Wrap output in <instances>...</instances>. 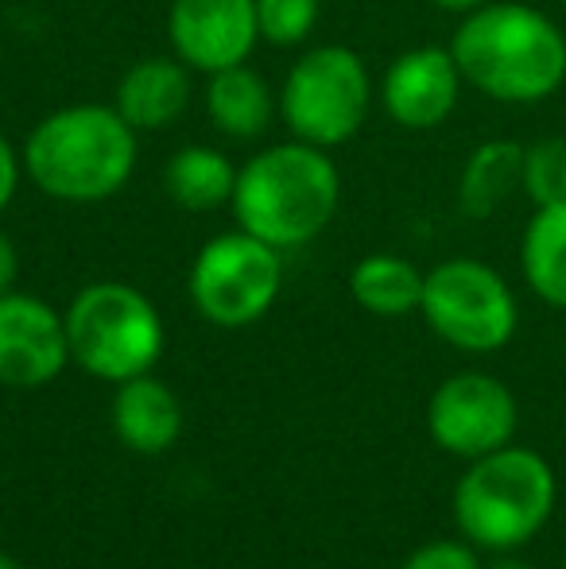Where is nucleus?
<instances>
[{
  "label": "nucleus",
  "instance_id": "cd10ccee",
  "mask_svg": "<svg viewBox=\"0 0 566 569\" xmlns=\"http://www.w3.org/2000/svg\"><path fill=\"white\" fill-rule=\"evenodd\" d=\"M563 569H566V558H563Z\"/></svg>",
  "mask_w": 566,
  "mask_h": 569
},
{
  "label": "nucleus",
  "instance_id": "0eeeda50",
  "mask_svg": "<svg viewBox=\"0 0 566 569\" xmlns=\"http://www.w3.org/2000/svg\"><path fill=\"white\" fill-rule=\"evenodd\" d=\"M284 252L245 229L210 237L190 263V302L218 330H245L276 307Z\"/></svg>",
  "mask_w": 566,
  "mask_h": 569
},
{
  "label": "nucleus",
  "instance_id": "dca6fc26",
  "mask_svg": "<svg viewBox=\"0 0 566 569\" xmlns=\"http://www.w3.org/2000/svg\"><path fill=\"white\" fill-rule=\"evenodd\" d=\"M237 187V167L226 151L210 143H187L163 163V194L187 213H214L229 206Z\"/></svg>",
  "mask_w": 566,
  "mask_h": 569
},
{
  "label": "nucleus",
  "instance_id": "4468645a",
  "mask_svg": "<svg viewBox=\"0 0 566 569\" xmlns=\"http://www.w3.org/2000/svg\"><path fill=\"white\" fill-rule=\"evenodd\" d=\"M113 435L129 446L132 453H167L182 435V403L163 380L151 372L132 376V380L117 383L113 407Z\"/></svg>",
  "mask_w": 566,
  "mask_h": 569
},
{
  "label": "nucleus",
  "instance_id": "a878e982",
  "mask_svg": "<svg viewBox=\"0 0 566 569\" xmlns=\"http://www.w3.org/2000/svg\"><path fill=\"white\" fill-rule=\"evenodd\" d=\"M485 569H532L528 562H520V558H513V555H500L493 566H485Z\"/></svg>",
  "mask_w": 566,
  "mask_h": 569
},
{
  "label": "nucleus",
  "instance_id": "393cba45",
  "mask_svg": "<svg viewBox=\"0 0 566 569\" xmlns=\"http://www.w3.org/2000/svg\"><path fill=\"white\" fill-rule=\"evenodd\" d=\"M430 4H435V8H443V12L466 16V12H474V8L489 4V0H430Z\"/></svg>",
  "mask_w": 566,
  "mask_h": 569
},
{
  "label": "nucleus",
  "instance_id": "bb28decb",
  "mask_svg": "<svg viewBox=\"0 0 566 569\" xmlns=\"http://www.w3.org/2000/svg\"><path fill=\"white\" fill-rule=\"evenodd\" d=\"M0 569H20V566H16V558H8L4 550H0Z\"/></svg>",
  "mask_w": 566,
  "mask_h": 569
},
{
  "label": "nucleus",
  "instance_id": "a211bd4d",
  "mask_svg": "<svg viewBox=\"0 0 566 569\" xmlns=\"http://www.w3.org/2000/svg\"><path fill=\"white\" fill-rule=\"evenodd\" d=\"M524 187V148L516 140H485L469 151L458 179V202L469 218H489Z\"/></svg>",
  "mask_w": 566,
  "mask_h": 569
},
{
  "label": "nucleus",
  "instance_id": "412c9836",
  "mask_svg": "<svg viewBox=\"0 0 566 569\" xmlns=\"http://www.w3.org/2000/svg\"><path fill=\"white\" fill-rule=\"evenodd\" d=\"M524 190L536 206L566 198V143L544 140L524 148Z\"/></svg>",
  "mask_w": 566,
  "mask_h": 569
},
{
  "label": "nucleus",
  "instance_id": "6ab92c4d",
  "mask_svg": "<svg viewBox=\"0 0 566 569\" xmlns=\"http://www.w3.org/2000/svg\"><path fill=\"white\" fill-rule=\"evenodd\" d=\"M520 268L547 307L566 310V198L536 206L520 240Z\"/></svg>",
  "mask_w": 566,
  "mask_h": 569
},
{
  "label": "nucleus",
  "instance_id": "1a4fd4ad",
  "mask_svg": "<svg viewBox=\"0 0 566 569\" xmlns=\"http://www.w3.org/2000/svg\"><path fill=\"white\" fill-rule=\"evenodd\" d=\"M427 430L438 450L474 461L516 435V396L489 372H458L435 388L427 403Z\"/></svg>",
  "mask_w": 566,
  "mask_h": 569
},
{
  "label": "nucleus",
  "instance_id": "9b49d317",
  "mask_svg": "<svg viewBox=\"0 0 566 569\" xmlns=\"http://www.w3.org/2000/svg\"><path fill=\"white\" fill-rule=\"evenodd\" d=\"M70 365L67 318L39 295H0V383L43 388Z\"/></svg>",
  "mask_w": 566,
  "mask_h": 569
},
{
  "label": "nucleus",
  "instance_id": "423d86ee",
  "mask_svg": "<svg viewBox=\"0 0 566 569\" xmlns=\"http://www.w3.org/2000/svg\"><path fill=\"white\" fill-rule=\"evenodd\" d=\"M373 98L377 90L361 54L346 43H318L287 67L280 120L295 140L334 151L365 128Z\"/></svg>",
  "mask_w": 566,
  "mask_h": 569
},
{
  "label": "nucleus",
  "instance_id": "b1692460",
  "mask_svg": "<svg viewBox=\"0 0 566 569\" xmlns=\"http://www.w3.org/2000/svg\"><path fill=\"white\" fill-rule=\"evenodd\" d=\"M16 276H20V252H16L12 237L0 229V295L16 291Z\"/></svg>",
  "mask_w": 566,
  "mask_h": 569
},
{
  "label": "nucleus",
  "instance_id": "6e6552de",
  "mask_svg": "<svg viewBox=\"0 0 566 569\" xmlns=\"http://www.w3.org/2000/svg\"><path fill=\"white\" fill-rule=\"evenodd\" d=\"M419 315L446 345L461 352H497L513 341L520 310L497 268L481 260H443L427 271Z\"/></svg>",
  "mask_w": 566,
  "mask_h": 569
},
{
  "label": "nucleus",
  "instance_id": "20e7f679",
  "mask_svg": "<svg viewBox=\"0 0 566 569\" xmlns=\"http://www.w3.org/2000/svg\"><path fill=\"white\" fill-rule=\"evenodd\" d=\"M555 472L536 450L500 446L474 457L454 488V523L461 539L489 555H513L547 527L555 511Z\"/></svg>",
  "mask_w": 566,
  "mask_h": 569
},
{
  "label": "nucleus",
  "instance_id": "f3484780",
  "mask_svg": "<svg viewBox=\"0 0 566 569\" xmlns=\"http://www.w3.org/2000/svg\"><path fill=\"white\" fill-rule=\"evenodd\" d=\"M424 279L427 271H419L404 256L373 252L365 260H357L354 271H349V295L369 315L404 318V315H416L419 302H424Z\"/></svg>",
  "mask_w": 566,
  "mask_h": 569
},
{
  "label": "nucleus",
  "instance_id": "ddd939ff",
  "mask_svg": "<svg viewBox=\"0 0 566 569\" xmlns=\"http://www.w3.org/2000/svg\"><path fill=\"white\" fill-rule=\"evenodd\" d=\"M195 70L175 54H143L121 74L113 90V109L137 132H167L195 101Z\"/></svg>",
  "mask_w": 566,
  "mask_h": 569
},
{
  "label": "nucleus",
  "instance_id": "2eb2a0df",
  "mask_svg": "<svg viewBox=\"0 0 566 569\" xmlns=\"http://www.w3.org/2000/svg\"><path fill=\"white\" fill-rule=\"evenodd\" d=\"M202 106L221 136L252 143L280 117V93L272 90V82L260 70L241 62V67H226L218 74H206Z\"/></svg>",
  "mask_w": 566,
  "mask_h": 569
},
{
  "label": "nucleus",
  "instance_id": "aec40b11",
  "mask_svg": "<svg viewBox=\"0 0 566 569\" xmlns=\"http://www.w3.org/2000/svg\"><path fill=\"white\" fill-rule=\"evenodd\" d=\"M318 16H322V0H257L260 43L295 51L315 36Z\"/></svg>",
  "mask_w": 566,
  "mask_h": 569
},
{
  "label": "nucleus",
  "instance_id": "9d476101",
  "mask_svg": "<svg viewBox=\"0 0 566 569\" xmlns=\"http://www.w3.org/2000/svg\"><path fill=\"white\" fill-rule=\"evenodd\" d=\"M167 43L195 74L241 67L260 43L257 0H171Z\"/></svg>",
  "mask_w": 566,
  "mask_h": 569
},
{
  "label": "nucleus",
  "instance_id": "f8f14e48",
  "mask_svg": "<svg viewBox=\"0 0 566 569\" xmlns=\"http://www.w3.org/2000/svg\"><path fill=\"white\" fill-rule=\"evenodd\" d=\"M461 86L466 78L450 47H411L385 67L377 98L393 124L408 132H427L458 109Z\"/></svg>",
  "mask_w": 566,
  "mask_h": 569
},
{
  "label": "nucleus",
  "instance_id": "5701e85b",
  "mask_svg": "<svg viewBox=\"0 0 566 569\" xmlns=\"http://www.w3.org/2000/svg\"><path fill=\"white\" fill-rule=\"evenodd\" d=\"M20 179H23V159H20V148H12L4 132H0V213L12 206L16 190H20Z\"/></svg>",
  "mask_w": 566,
  "mask_h": 569
},
{
  "label": "nucleus",
  "instance_id": "7ed1b4c3",
  "mask_svg": "<svg viewBox=\"0 0 566 569\" xmlns=\"http://www.w3.org/2000/svg\"><path fill=\"white\" fill-rule=\"evenodd\" d=\"M341 171L326 148L302 140H280L260 148L237 167L229 198L237 229L268 240L280 252L318 240L338 218Z\"/></svg>",
  "mask_w": 566,
  "mask_h": 569
},
{
  "label": "nucleus",
  "instance_id": "39448f33",
  "mask_svg": "<svg viewBox=\"0 0 566 569\" xmlns=\"http://www.w3.org/2000/svg\"><path fill=\"white\" fill-rule=\"evenodd\" d=\"M62 318H67L70 365L90 372L93 380L125 383L151 372L163 357V318L156 302L132 283L101 279L82 287Z\"/></svg>",
  "mask_w": 566,
  "mask_h": 569
},
{
  "label": "nucleus",
  "instance_id": "f257e3e1",
  "mask_svg": "<svg viewBox=\"0 0 566 569\" xmlns=\"http://www.w3.org/2000/svg\"><path fill=\"white\" fill-rule=\"evenodd\" d=\"M28 182L51 202L98 206L132 182L140 132L113 106L82 101L36 120L20 148Z\"/></svg>",
  "mask_w": 566,
  "mask_h": 569
},
{
  "label": "nucleus",
  "instance_id": "4be33fe9",
  "mask_svg": "<svg viewBox=\"0 0 566 569\" xmlns=\"http://www.w3.org/2000/svg\"><path fill=\"white\" fill-rule=\"evenodd\" d=\"M400 569H485L477 562L474 542L466 539H435L424 542L419 550H411L408 562Z\"/></svg>",
  "mask_w": 566,
  "mask_h": 569
},
{
  "label": "nucleus",
  "instance_id": "f03ea898",
  "mask_svg": "<svg viewBox=\"0 0 566 569\" xmlns=\"http://www.w3.org/2000/svg\"><path fill=\"white\" fill-rule=\"evenodd\" d=\"M450 54L466 86L500 106H539L566 82L563 28L520 0H497L461 16Z\"/></svg>",
  "mask_w": 566,
  "mask_h": 569
}]
</instances>
